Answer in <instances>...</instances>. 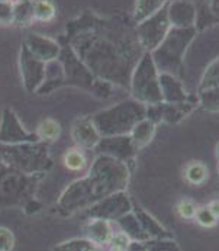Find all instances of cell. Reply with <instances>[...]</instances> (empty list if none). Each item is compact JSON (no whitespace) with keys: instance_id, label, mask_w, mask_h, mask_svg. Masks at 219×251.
<instances>
[{"instance_id":"cell-32","label":"cell","mask_w":219,"mask_h":251,"mask_svg":"<svg viewBox=\"0 0 219 251\" xmlns=\"http://www.w3.org/2000/svg\"><path fill=\"white\" fill-rule=\"evenodd\" d=\"M146 251H182L180 246L176 243L174 238H164V240H149L144 243Z\"/></svg>"},{"instance_id":"cell-22","label":"cell","mask_w":219,"mask_h":251,"mask_svg":"<svg viewBox=\"0 0 219 251\" xmlns=\"http://www.w3.org/2000/svg\"><path fill=\"white\" fill-rule=\"evenodd\" d=\"M167 1L163 0H138L135 1V7H134V13L132 18L135 21V24H141L146 21L148 18L154 16L161 7L166 6Z\"/></svg>"},{"instance_id":"cell-2","label":"cell","mask_w":219,"mask_h":251,"mask_svg":"<svg viewBox=\"0 0 219 251\" xmlns=\"http://www.w3.org/2000/svg\"><path fill=\"white\" fill-rule=\"evenodd\" d=\"M129 179V164L109 155H97L87 175L73 181L60 196L58 208L66 215L87 209L113 193L126 192Z\"/></svg>"},{"instance_id":"cell-34","label":"cell","mask_w":219,"mask_h":251,"mask_svg":"<svg viewBox=\"0 0 219 251\" xmlns=\"http://www.w3.org/2000/svg\"><path fill=\"white\" fill-rule=\"evenodd\" d=\"M129 244H131V238L125 232L115 231L110 243L108 244V249H109V251H126Z\"/></svg>"},{"instance_id":"cell-28","label":"cell","mask_w":219,"mask_h":251,"mask_svg":"<svg viewBox=\"0 0 219 251\" xmlns=\"http://www.w3.org/2000/svg\"><path fill=\"white\" fill-rule=\"evenodd\" d=\"M52 251H103V249L93 244L87 238H77L57 244Z\"/></svg>"},{"instance_id":"cell-39","label":"cell","mask_w":219,"mask_h":251,"mask_svg":"<svg viewBox=\"0 0 219 251\" xmlns=\"http://www.w3.org/2000/svg\"><path fill=\"white\" fill-rule=\"evenodd\" d=\"M208 6H209L211 12L214 13V16L218 19L219 22V0H217V1H208Z\"/></svg>"},{"instance_id":"cell-41","label":"cell","mask_w":219,"mask_h":251,"mask_svg":"<svg viewBox=\"0 0 219 251\" xmlns=\"http://www.w3.org/2000/svg\"><path fill=\"white\" fill-rule=\"evenodd\" d=\"M217 157H218V163H219V143L217 145Z\"/></svg>"},{"instance_id":"cell-23","label":"cell","mask_w":219,"mask_h":251,"mask_svg":"<svg viewBox=\"0 0 219 251\" xmlns=\"http://www.w3.org/2000/svg\"><path fill=\"white\" fill-rule=\"evenodd\" d=\"M183 177L193 186H200L208 180V167L202 161H190L184 166Z\"/></svg>"},{"instance_id":"cell-19","label":"cell","mask_w":219,"mask_h":251,"mask_svg":"<svg viewBox=\"0 0 219 251\" xmlns=\"http://www.w3.org/2000/svg\"><path fill=\"white\" fill-rule=\"evenodd\" d=\"M134 215L137 216V219L140 221L143 229L146 232V235L149 237V240H164V238H174L173 234L166 228L163 226L152 215H149L146 211L138 208V206H134L132 209Z\"/></svg>"},{"instance_id":"cell-29","label":"cell","mask_w":219,"mask_h":251,"mask_svg":"<svg viewBox=\"0 0 219 251\" xmlns=\"http://www.w3.org/2000/svg\"><path fill=\"white\" fill-rule=\"evenodd\" d=\"M34 21L32 13V1H16L13 22L19 26H26Z\"/></svg>"},{"instance_id":"cell-11","label":"cell","mask_w":219,"mask_h":251,"mask_svg":"<svg viewBox=\"0 0 219 251\" xmlns=\"http://www.w3.org/2000/svg\"><path fill=\"white\" fill-rule=\"evenodd\" d=\"M39 143L37 134L26 131L16 113L10 108H6L0 119V144L1 145H18V144Z\"/></svg>"},{"instance_id":"cell-40","label":"cell","mask_w":219,"mask_h":251,"mask_svg":"<svg viewBox=\"0 0 219 251\" xmlns=\"http://www.w3.org/2000/svg\"><path fill=\"white\" fill-rule=\"evenodd\" d=\"M209 209H211V212L214 214V215L217 216L219 219V199H217V201H212L209 205H206Z\"/></svg>"},{"instance_id":"cell-38","label":"cell","mask_w":219,"mask_h":251,"mask_svg":"<svg viewBox=\"0 0 219 251\" xmlns=\"http://www.w3.org/2000/svg\"><path fill=\"white\" fill-rule=\"evenodd\" d=\"M126 251H146V247L144 243H140V241H131L129 247Z\"/></svg>"},{"instance_id":"cell-13","label":"cell","mask_w":219,"mask_h":251,"mask_svg":"<svg viewBox=\"0 0 219 251\" xmlns=\"http://www.w3.org/2000/svg\"><path fill=\"white\" fill-rule=\"evenodd\" d=\"M95 151L97 152V155H109L112 158H116L126 164H129V161L138 152V150L134 147V144L131 141L129 135L102 138L96 145Z\"/></svg>"},{"instance_id":"cell-3","label":"cell","mask_w":219,"mask_h":251,"mask_svg":"<svg viewBox=\"0 0 219 251\" xmlns=\"http://www.w3.org/2000/svg\"><path fill=\"white\" fill-rule=\"evenodd\" d=\"M146 105L128 99L93 115L92 122L102 138L129 135L134 126L146 119Z\"/></svg>"},{"instance_id":"cell-14","label":"cell","mask_w":219,"mask_h":251,"mask_svg":"<svg viewBox=\"0 0 219 251\" xmlns=\"http://www.w3.org/2000/svg\"><path fill=\"white\" fill-rule=\"evenodd\" d=\"M160 90L163 102L166 103H184V102H197V96H192L184 89L182 80L169 73H160Z\"/></svg>"},{"instance_id":"cell-37","label":"cell","mask_w":219,"mask_h":251,"mask_svg":"<svg viewBox=\"0 0 219 251\" xmlns=\"http://www.w3.org/2000/svg\"><path fill=\"white\" fill-rule=\"evenodd\" d=\"M15 3L13 1H0V24L7 25L13 22Z\"/></svg>"},{"instance_id":"cell-5","label":"cell","mask_w":219,"mask_h":251,"mask_svg":"<svg viewBox=\"0 0 219 251\" xmlns=\"http://www.w3.org/2000/svg\"><path fill=\"white\" fill-rule=\"evenodd\" d=\"M0 163L25 175H44L52 167L49 152L41 141L18 145L0 144Z\"/></svg>"},{"instance_id":"cell-9","label":"cell","mask_w":219,"mask_h":251,"mask_svg":"<svg viewBox=\"0 0 219 251\" xmlns=\"http://www.w3.org/2000/svg\"><path fill=\"white\" fill-rule=\"evenodd\" d=\"M134 205L126 192L113 193L103 201L95 203L93 206L87 208L86 212L89 218L95 219H105V221H118L119 218L132 212Z\"/></svg>"},{"instance_id":"cell-20","label":"cell","mask_w":219,"mask_h":251,"mask_svg":"<svg viewBox=\"0 0 219 251\" xmlns=\"http://www.w3.org/2000/svg\"><path fill=\"white\" fill-rule=\"evenodd\" d=\"M121 226V231L125 232L131 241H140V243H146L149 241V237L146 235V232L143 229L140 221L137 219V216L134 215V212H129L122 218H119L116 221Z\"/></svg>"},{"instance_id":"cell-7","label":"cell","mask_w":219,"mask_h":251,"mask_svg":"<svg viewBox=\"0 0 219 251\" xmlns=\"http://www.w3.org/2000/svg\"><path fill=\"white\" fill-rule=\"evenodd\" d=\"M4 169L0 170V206H19L32 202L34 187L42 175H25L7 166Z\"/></svg>"},{"instance_id":"cell-15","label":"cell","mask_w":219,"mask_h":251,"mask_svg":"<svg viewBox=\"0 0 219 251\" xmlns=\"http://www.w3.org/2000/svg\"><path fill=\"white\" fill-rule=\"evenodd\" d=\"M167 13L171 28L187 29L196 25V3L177 0L167 4Z\"/></svg>"},{"instance_id":"cell-36","label":"cell","mask_w":219,"mask_h":251,"mask_svg":"<svg viewBox=\"0 0 219 251\" xmlns=\"http://www.w3.org/2000/svg\"><path fill=\"white\" fill-rule=\"evenodd\" d=\"M15 247V234L4 226H0V251H12Z\"/></svg>"},{"instance_id":"cell-31","label":"cell","mask_w":219,"mask_h":251,"mask_svg":"<svg viewBox=\"0 0 219 251\" xmlns=\"http://www.w3.org/2000/svg\"><path fill=\"white\" fill-rule=\"evenodd\" d=\"M32 13H34V21L49 22L54 19L57 9L51 1H32Z\"/></svg>"},{"instance_id":"cell-17","label":"cell","mask_w":219,"mask_h":251,"mask_svg":"<svg viewBox=\"0 0 219 251\" xmlns=\"http://www.w3.org/2000/svg\"><path fill=\"white\" fill-rule=\"evenodd\" d=\"M70 132H72V140L80 150H95L96 145L102 140L92 119L87 118L75 121Z\"/></svg>"},{"instance_id":"cell-42","label":"cell","mask_w":219,"mask_h":251,"mask_svg":"<svg viewBox=\"0 0 219 251\" xmlns=\"http://www.w3.org/2000/svg\"><path fill=\"white\" fill-rule=\"evenodd\" d=\"M218 175H219V163H218Z\"/></svg>"},{"instance_id":"cell-33","label":"cell","mask_w":219,"mask_h":251,"mask_svg":"<svg viewBox=\"0 0 219 251\" xmlns=\"http://www.w3.org/2000/svg\"><path fill=\"white\" fill-rule=\"evenodd\" d=\"M195 221L203 228H214L218 225L219 219L211 212V209L208 206H202V208H197Z\"/></svg>"},{"instance_id":"cell-24","label":"cell","mask_w":219,"mask_h":251,"mask_svg":"<svg viewBox=\"0 0 219 251\" xmlns=\"http://www.w3.org/2000/svg\"><path fill=\"white\" fill-rule=\"evenodd\" d=\"M61 135V126L55 119L47 118L39 122L37 128V137L42 143H52Z\"/></svg>"},{"instance_id":"cell-30","label":"cell","mask_w":219,"mask_h":251,"mask_svg":"<svg viewBox=\"0 0 219 251\" xmlns=\"http://www.w3.org/2000/svg\"><path fill=\"white\" fill-rule=\"evenodd\" d=\"M63 163H64V166H66L69 170H74V172L83 170V169H86V166H87V160H86L84 152H83L80 148H77V147L69 150V151L64 154Z\"/></svg>"},{"instance_id":"cell-10","label":"cell","mask_w":219,"mask_h":251,"mask_svg":"<svg viewBox=\"0 0 219 251\" xmlns=\"http://www.w3.org/2000/svg\"><path fill=\"white\" fill-rule=\"evenodd\" d=\"M197 102H184V103H155L146 108V119L152 124H180L196 108Z\"/></svg>"},{"instance_id":"cell-6","label":"cell","mask_w":219,"mask_h":251,"mask_svg":"<svg viewBox=\"0 0 219 251\" xmlns=\"http://www.w3.org/2000/svg\"><path fill=\"white\" fill-rule=\"evenodd\" d=\"M158 77L160 73L152 61L151 54L144 52L131 74L129 92L132 99L146 106L161 103L163 98H161Z\"/></svg>"},{"instance_id":"cell-25","label":"cell","mask_w":219,"mask_h":251,"mask_svg":"<svg viewBox=\"0 0 219 251\" xmlns=\"http://www.w3.org/2000/svg\"><path fill=\"white\" fill-rule=\"evenodd\" d=\"M219 24L218 19L214 16V13L211 12L208 1L206 3H200V6H196V25L195 28L199 31H205L214 25Z\"/></svg>"},{"instance_id":"cell-35","label":"cell","mask_w":219,"mask_h":251,"mask_svg":"<svg viewBox=\"0 0 219 251\" xmlns=\"http://www.w3.org/2000/svg\"><path fill=\"white\" fill-rule=\"evenodd\" d=\"M176 211L180 218L186 219V221H190V219H195L196 212H197V206L195 205L193 201L190 199H182L177 206H176Z\"/></svg>"},{"instance_id":"cell-4","label":"cell","mask_w":219,"mask_h":251,"mask_svg":"<svg viewBox=\"0 0 219 251\" xmlns=\"http://www.w3.org/2000/svg\"><path fill=\"white\" fill-rule=\"evenodd\" d=\"M197 35L196 28L176 29L171 28L163 42L149 52L158 73H169L179 77L183 72L184 57L192 41Z\"/></svg>"},{"instance_id":"cell-16","label":"cell","mask_w":219,"mask_h":251,"mask_svg":"<svg viewBox=\"0 0 219 251\" xmlns=\"http://www.w3.org/2000/svg\"><path fill=\"white\" fill-rule=\"evenodd\" d=\"M25 47L37 60L45 63V64L58 60L60 52H61V47L54 39L47 38V36L37 35V34H31L28 36Z\"/></svg>"},{"instance_id":"cell-26","label":"cell","mask_w":219,"mask_h":251,"mask_svg":"<svg viewBox=\"0 0 219 251\" xmlns=\"http://www.w3.org/2000/svg\"><path fill=\"white\" fill-rule=\"evenodd\" d=\"M197 105H200L202 108L208 112L212 113H218L219 112V86L208 89V90H202L197 95Z\"/></svg>"},{"instance_id":"cell-18","label":"cell","mask_w":219,"mask_h":251,"mask_svg":"<svg viewBox=\"0 0 219 251\" xmlns=\"http://www.w3.org/2000/svg\"><path fill=\"white\" fill-rule=\"evenodd\" d=\"M113 234H115V231H113L110 222L105 221V219L92 218V219H89V222L86 225V238L99 247L108 246Z\"/></svg>"},{"instance_id":"cell-21","label":"cell","mask_w":219,"mask_h":251,"mask_svg":"<svg viewBox=\"0 0 219 251\" xmlns=\"http://www.w3.org/2000/svg\"><path fill=\"white\" fill-rule=\"evenodd\" d=\"M155 131H157L155 124H152L148 119H143L141 122H138L134 126V129L129 134V138L134 144V147L140 151L141 148L146 147L148 144L152 141V138L155 135Z\"/></svg>"},{"instance_id":"cell-8","label":"cell","mask_w":219,"mask_h":251,"mask_svg":"<svg viewBox=\"0 0 219 251\" xmlns=\"http://www.w3.org/2000/svg\"><path fill=\"white\" fill-rule=\"evenodd\" d=\"M167 4L169 1L154 16L138 24L135 28V35L138 39V44L144 52H152L163 42V39L171 29L169 13H167Z\"/></svg>"},{"instance_id":"cell-27","label":"cell","mask_w":219,"mask_h":251,"mask_svg":"<svg viewBox=\"0 0 219 251\" xmlns=\"http://www.w3.org/2000/svg\"><path fill=\"white\" fill-rule=\"evenodd\" d=\"M217 86H219V57L217 60H214L202 74L200 81H199V92L208 90Z\"/></svg>"},{"instance_id":"cell-12","label":"cell","mask_w":219,"mask_h":251,"mask_svg":"<svg viewBox=\"0 0 219 251\" xmlns=\"http://www.w3.org/2000/svg\"><path fill=\"white\" fill-rule=\"evenodd\" d=\"M47 64L37 60L25 47L21 48V74L24 80V86L28 92H38L45 80Z\"/></svg>"},{"instance_id":"cell-1","label":"cell","mask_w":219,"mask_h":251,"mask_svg":"<svg viewBox=\"0 0 219 251\" xmlns=\"http://www.w3.org/2000/svg\"><path fill=\"white\" fill-rule=\"evenodd\" d=\"M70 47L96 78L125 89H129L131 74L144 54L135 34L118 29L103 35L96 28L80 34Z\"/></svg>"}]
</instances>
